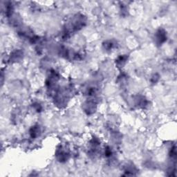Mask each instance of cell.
Wrapping results in <instances>:
<instances>
[{
	"label": "cell",
	"instance_id": "cell-1",
	"mask_svg": "<svg viewBox=\"0 0 177 177\" xmlns=\"http://www.w3.org/2000/svg\"><path fill=\"white\" fill-rule=\"evenodd\" d=\"M85 23L86 19L85 16H82V15L76 16L73 18L71 24V29L70 30V33L71 32V31H78V30L81 29L85 26Z\"/></svg>",
	"mask_w": 177,
	"mask_h": 177
},
{
	"label": "cell",
	"instance_id": "cell-2",
	"mask_svg": "<svg viewBox=\"0 0 177 177\" xmlns=\"http://www.w3.org/2000/svg\"><path fill=\"white\" fill-rule=\"evenodd\" d=\"M83 109L87 114H92L96 109V102L94 100H92V99L86 101L83 105Z\"/></svg>",
	"mask_w": 177,
	"mask_h": 177
},
{
	"label": "cell",
	"instance_id": "cell-3",
	"mask_svg": "<svg viewBox=\"0 0 177 177\" xmlns=\"http://www.w3.org/2000/svg\"><path fill=\"white\" fill-rule=\"evenodd\" d=\"M56 158L58 161L60 162H66L69 158V151L66 150L62 147H60V148L57 149L56 151Z\"/></svg>",
	"mask_w": 177,
	"mask_h": 177
},
{
	"label": "cell",
	"instance_id": "cell-4",
	"mask_svg": "<svg viewBox=\"0 0 177 177\" xmlns=\"http://www.w3.org/2000/svg\"><path fill=\"white\" fill-rule=\"evenodd\" d=\"M155 40L156 44L161 45L167 40V34L165 30L159 29L155 34Z\"/></svg>",
	"mask_w": 177,
	"mask_h": 177
},
{
	"label": "cell",
	"instance_id": "cell-5",
	"mask_svg": "<svg viewBox=\"0 0 177 177\" xmlns=\"http://www.w3.org/2000/svg\"><path fill=\"white\" fill-rule=\"evenodd\" d=\"M22 56H23V52H22L21 50H16L15 51L12 52V54L11 55L10 60L12 62H19L22 58Z\"/></svg>",
	"mask_w": 177,
	"mask_h": 177
},
{
	"label": "cell",
	"instance_id": "cell-6",
	"mask_svg": "<svg viewBox=\"0 0 177 177\" xmlns=\"http://www.w3.org/2000/svg\"><path fill=\"white\" fill-rule=\"evenodd\" d=\"M128 60V56L126 55H123L118 57L116 60V64L118 68H122L126 64Z\"/></svg>",
	"mask_w": 177,
	"mask_h": 177
},
{
	"label": "cell",
	"instance_id": "cell-7",
	"mask_svg": "<svg viewBox=\"0 0 177 177\" xmlns=\"http://www.w3.org/2000/svg\"><path fill=\"white\" fill-rule=\"evenodd\" d=\"M41 134V128L40 125H35L30 130V135L32 138H37Z\"/></svg>",
	"mask_w": 177,
	"mask_h": 177
},
{
	"label": "cell",
	"instance_id": "cell-8",
	"mask_svg": "<svg viewBox=\"0 0 177 177\" xmlns=\"http://www.w3.org/2000/svg\"><path fill=\"white\" fill-rule=\"evenodd\" d=\"M103 46H104L105 49L109 50H111L114 46V44H113V42L112 41H111V40H108V41H106L104 44H103Z\"/></svg>",
	"mask_w": 177,
	"mask_h": 177
},
{
	"label": "cell",
	"instance_id": "cell-9",
	"mask_svg": "<svg viewBox=\"0 0 177 177\" xmlns=\"http://www.w3.org/2000/svg\"><path fill=\"white\" fill-rule=\"evenodd\" d=\"M105 154L107 157H110L112 154V149H111L109 147H107L105 150Z\"/></svg>",
	"mask_w": 177,
	"mask_h": 177
},
{
	"label": "cell",
	"instance_id": "cell-10",
	"mask_svg": "<svg viewBox=\"0 0 177 177\" xmlns=\"http://www.w3.org/2000/svg\"><path fill=\"white\" fill-rule=\"evenodd\" d=\"M169 155L172 158H176V147L174 146V148H172L170 150V153H169Z\"/></svg>",
	"mask_w": 177,
	"mask_h": 177
},
{
	"label": "cell",
	"instance_id": "cell-11",
	"mask_svg": "<svg viewBox=\"0 0 177 177\" xmlns=\"http://www.w3.org/2000/svg\"><path fill=\"white\" fill-rule=\"evenodd\" d=\"M33 107H34V108L35 109V110H36L37 112H40V111H41V109H42L41 105H40L39 104V103H35V104H34Z\"/></svg>",
	"mask_w": 177,
	"mask_h": 177
},
{
	"label": "cell",
	"instance_id": "cell-12",
	"mask_svg": "<svg viewBox=\"0 0 177 177\" xmlns=\"http://www.w3.org/2000/svg\"><path fill=\"white\" fill-rule=\"evenodd\" d=\"M158 78H159V76L158 75H156V74L154 75L152 77V78H151V82H152L153 83L156 82L158 80Z\"/></svg>",
	"mask_w": 177,
	"mask_h": 177
}]
</instances>
